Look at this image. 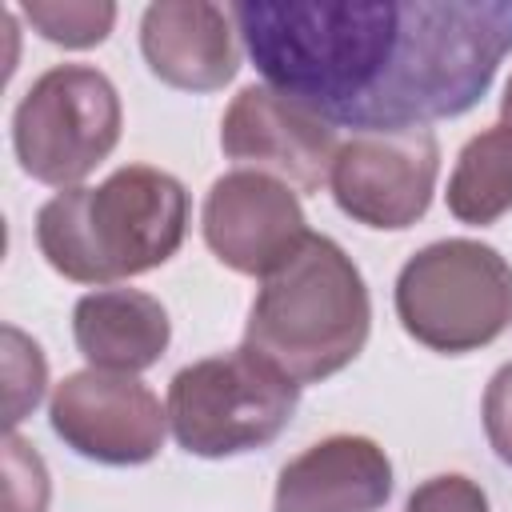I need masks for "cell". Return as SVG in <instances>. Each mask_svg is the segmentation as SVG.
Instances as JSON below:
<instances>
[{"label": "cell", "mask_w": 512, "mask_h": 512, "mask_svg": "<svg viewBox=\"0 0 512 512\" xmlns=\"http://www.w3.org/2000/svg\"><path fill=\"white\" fill-rule=\"evenodd\" d=\"M392 300L416 344L464 356L512 328V264L484 240H432L404 260Z\"/></svg>", "instance_id": "cell-4"}, {"label": "cell", "mask_w": 512, "mask_h": 512, "mask_svg": "<svg viewBox=\"0 0 512 512\" xmlns=\"http://www.w3.org/2000/svg\"><path fill=\"white\" fill-rule=\"evenodd\" d=\"M444 200H448V212L472 228L496 224L504 212H512V128L508 124H492L460 148Z\"/></svg>", "instance_id": "cell-14"}, {"label": "cell", "mask_w": 512, "mask_h": 512, "mask_svg": "<svg viewBox=\"0 0 512 512\" xmlns=\"http://www.w3.org/2000/svg\"><path fill=\"white\" fill-rule=\"evenodd\" d=\"M220 148L240 168L268 172L292 192H320L328 188L340 140L336 124L312 108L280 96L268 84H248L220 120Z\"/></svg>", "instance_id": "cell-9"}, {"label": "cell", "mask_w": 512, "mask_h": 512, "mask_svg": "<svg viewBox=\"0 0 512 512\" xmlns=\"http://www.w3.org/2000/svg\"><path fill=\"white\" fill-rule=\"evenodd\" d=\"M20 16L48 44L96 48L116 24V4L108 0H20Z\"/></svg>", "instance_id": "cell-15"}, {"label": "cell", "mask_w": 512, "mask_h": 512, "mask_svg": "<svg viewBox=\"0 0 512 512\" xmlns=\"http://www.w3.org/2000/svg\"><path fill=\"white\" fill-rule=\"evenodd\" d=\"M372 300L356 260L320 232L260 280L244 320V348L288 380L320 384L344 372L368 344Z\"/></svg>", "instance_id": "cell-3"}, {"label": "cell", "mask_w": 512, "mask_h": 512, "mask_svg": "<svg viewBox=\"0 0 512 512\" xmlns=\"http://www.w3.org/2000/svg\"><path fill=\"white\" fill-rule=\"evenodd\" d=\"M48 468L40 452L20 436H4V512H44L48 508Z\"/></svg>", "instance_id": "cell-17"}, {"label": "cell", "mask_w": 512, "mask_h": 512, "mask_svg": "<svg viewBox=\"0 0 512 512\" xmlns=\"http://www.w3.org/2000/svg\"><path fill=\"white\" fill-rule=\"evenodd\" d=\"M48 424L76 456L108 468H132L160 456L168 408L144 380L128 372L84 368L52 388Z\"/></svg>", "instance_id": "cell-8"}, {"label": "cell", "mask_w": 512, "mask_h": 512, "mask_svg": "<svg viewBox=\"0 0 512 512\" xmlns=\"http://www.w3.org/2000/svg\"><path fill=\"white\" fill-rule=\"evenodd\" d=\"M500 124H508V128H512V76H508L504 96H500Z\"/></svg>", "instance_id": "cell-20"}, {"label": "cell", "mask_w": 512, "mask_h": 512, "mask_svg": "<svg viewBox=\"0 0 512 512\" xmlns=\"http://www.w3.org/2000/svg\"><path fill=\"white\" fill-rule=\"evenodd\" d=\"M228 12L268 88L356 132L464 116L512 52V0H240Z\"/></svg>", "instance_id": "cell-1"}, {"label": "cell", "mask_w": 512, "mask_h": 512, "mask_svg": "<svg viewBox=\"0 0 512 512\" xmlns=\"http://www.w3.org/2000/svg\"><path fill=\"white\" fill-rule=\"evenodd\" d=\"M404 512H492V508L476 480L460 472H440L412 488Z\"/></svg>", "instance_id": "cell-18"}, {"label": "cell", "mask_w": 512, "mask_h": 512, "mask_svg": "<svg viewBox=\"0 0 512 512\" xmlns=\"http://www.w3.org/2000/svg\"><path fill=\"white\" fill-rule=\"evenodd\" d=\"M436 176L440 144L432 128L352 132L332 160L328 192L348 220L376 232H404L428 212Z\"/></svg>", "instance_id": "cell-7"}, {"label": "cell", "mask_w": 512, "mask_h": 512, "mask_svg": "<svg viewBox=\"0 0 512 512\" xmlns=\"http://www.w3.org/2000/svg\"><path fill=\"white\" fill-rule=\"evenodd\" d=\"M184 232L188 192L152 164H124L100 184L64 188L36 212V248L48 268L100 288L168 264Z\"/></svg>", "instance_id": "cell-2"}, {"label": "cell", "mask_w": 512, "mask_h": 512, "mask_svg": "<svg viewBox=\"0 0 512 512\" xmlns=\"http://www.w3.org/2000/svg\"><path fill=\"white\" fill-rule=\"evenodd\" d=\"M200 232L224 268L264 280L308 240V220L300 196L284 180L252 168H232L212 180L200 212Z\"/></svg>", "instance_id": "cell-10"}, {"label": "cell", "mask_w": 512, "mask_h": 512, "mask_svg": "<svg viewBox=\"0 0 512 512\" xmlns=\"http://www.w3.org/2000/svg\"><path fill=\"white\" fill-rule=\"evenodd\" d=\"M392 496V460L372 436L336 432L292 456L272 492V512H380Z\"/></svg>", "instance_id": "cell-12"}, {"label": "cell", "mask_w": 512, "mask_h": 512, "mask_svg": "<svg viewBox=\"0 0 512 512\" xmlns=\"http://www.w3.org/2000/svg\"><path fill=\"white\" fill-rule=\"evenodd\" d=\"M4 420L8 432H16V424L40 404L44 384H48V364L44 352L32 336H24L16 324H4Z\"/></svg>", "instance_id": "cell-16"}, {"label": "cell", "mask_w": 512, "mask_h": 512, "mask_svg": "<svg viewBox=\"0 0 512 512\" xmlns=\"http://www.w3.org/2000/svg\"><path fill=\"white\" fill-rule=\"evenodd\" d=\"M300 384L260 360L252 348H232L184 364L168 380V428L188 456L228 460L268 448L296 416Z\"/></svg>", "instance_id": "cell-5"}, {"label": "cell", "mask_w": 512, "mask_h": 512, "mask_svg": "<svg viewBox=\"0 0 512 512\" xmlns=\"http://www.w3.org/2000/svg\"><path fill=\"white\" fill-rule=\"evenodd\" d=\"M480 416H484V436L496 460L512 468V360L492 372L484 400H480Z\"/></svg>", "instance_id": "cell-19"}, {"label": "cell", "mask_w": 512, "mask_h": 512, "mask_svg": "<svg viewBox=\"0 0 512 512\" xmlns=\"http://www.w3.org/2000/svg\"><path fill=\"white\" fill-rule=\"evenodd\" d=\"M72 340L88 368L104 372H144L160 364L172 340L168 308L140 288H96L72 308Z\"/></svg>", "instance_id": "cell-13"}, {"label": "cell", "mask_w": 512, "mask_h": 512, "mask_svg": "<svg viewBox=\"0 0 512 512\" xmlns=\"http://www.w3.org/2000/svg\"><path fill=\"white\" fill-rule=\"evenodd\" d=\"M116 84L92 64H56L32 80L12 112L20 168L48 188H80L120 144Z\"/></svg>", "instance_id": "cell-6"}, {"label": "cell", "mask_w": 512, "mask_h": 512, "mask_svg": "<svg viewBox=\"0 0 512 512\" xmlns=\"http://www.w3.org/2000/svg\"><path fill=\"white\" fill-rule=\"evenodd\" d=\"M148 72L180 92H220L240 72L236 20L208 0H160L140 16Z\"/></svg>", "instance_id": "cell-11"}]
</instances>
